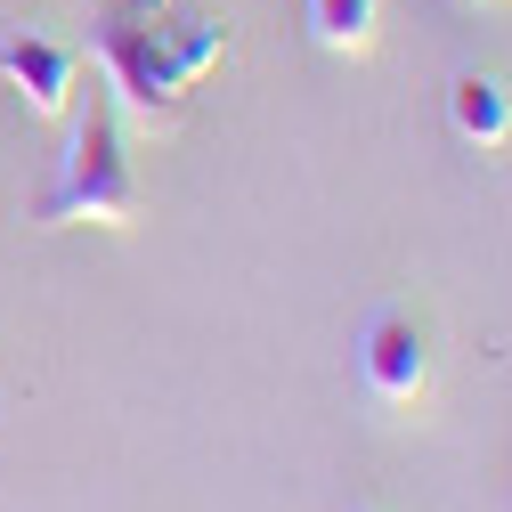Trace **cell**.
I'll list each match as a JSON object with an SVG mask.
<instances>
[{
  "label": "cell",
  "mask_w": 512,
  "mask_h": 512,
  "mask_svg": "<svg viewBox=\"0 0 512 512\" xmlns=\"http://www.w3.org/2000/svg\"><path fill=\"white\" fill-rule=\"evenodd\" d=\"M163 9H171V0H122V17H147V25H155Z\"/></svg>",
  "instance_id": "8"
},
{
  "label": "cell",
  "mask_w": 512,
  "mask_h": 512,
  "mask_svg": "<svg viewBox=\"0 0 512 512\" xmlns=\"http://www.w3.org/2000/svg\"><path fill=\"white\" fill-rule=\"evenodd\" d=\"M0 82H9L25 98V114H66L74 106V82H82V57L66 41H49V33H9L0 41Z\"/></svg>",
  "instance_id": "4"
},
{
  "label": "cell",
  "mask_w": 512,
  "mask_h": 512,
  "mask_svg": "<svg viewBox=\"0 0 512 512\" xmlns=\"http://www.w3.org/2000/svg\"><path fill=\"white\" fill-rule=\"evenodd\" d=\"M374 17H382V0H309V33L326 49H366Z\"/></svg>",
  "instance_id": "7"
},
{
  "label": "cell",
  "mask_w": 512,
  "mask_h": 512,
  "mask_svg": "<svg viewBox=\"0 0 512 512\" xmlns=\"http://www.w3.org/2000/svg\"><path fill=\"white\" fill-rule=\"evenodd\" d=\"M98 66H106V90L122 106H139V122H171L179 98L196 90V82L171 66V49H163V33L147 17H106L98 25Z\"/></svg>",
  "instance_id": "2"
},
{
  "label": "cell",
  "mask_w": 512,
  "mask_h": 512,
  "mask_svg": "<svg viewBox=\"0 0 512 512\" xmlns=\"http://www.w3.org/2000/svg\"><path fill=\"white\" fill-rule=\"evenodd\" d=\"M447 122H456L464 147H504L512 139V98L488 74H464V82H447Z\"/></svg>",
  "instance_id": "5"
},
{
  "label": "cell",
  "mask_w": 512,
  "mask_h": 512,
  "mask_svg": "<svg viewBox=\"0 0 512 512\" xmlns=\"http://www.w3.org/2000/svg\"><path fill=\"white\" fill-rule=\"evenodd\" d=\"M155 33H163L171 66H179L187 82H196L204 66H220V57H228V25H220V17H187V25H155Z\"/></svg>",
  "instance_id": "6"
},
{
  "label": "cell",
  "mask_w": 512,
  "mask_h": 512,
  "mask_svg": "<svg viewBox=\"0 0 512 512\" xmlns=\"http://www.w3.org/2000/svg\"><path fill=\"white\" fill-rule=\"evenodd\" d=\"M139 212V179H131V155H122V122L114 106L98 98L82 122H74V139H66V163H57L49 179V196H41V228H122Z\"/></svg>",
  "instance_id": "1"
},
{
  "label": "cell",
  "mask_w": 512,
  "mask_h": 512,
  "mask_svg": "<svg viewBox=\"0 0 512 512\" xmlns=\"http://www.w3.org/2000/svg\"><path fill=\"white\" fill-rule=\"evenodd\" d=\"M358 374H366V391L391 399V407L423 399V382H431V342H423V326L399 317V309H382L374 326L358 334Z\"/></svg>",
  "instance_id": "3"
}]
</instances>
